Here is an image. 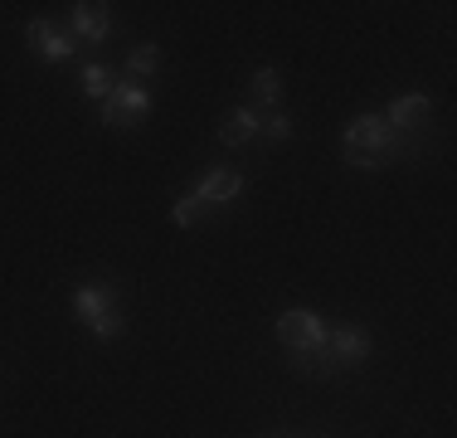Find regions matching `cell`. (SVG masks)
<instances>
[{
    "mask_svg": "<svg viewBox=\"0 0 457 438\" xmlns=\"http://www.w3.org/2000/svg\"><path fill=\"white\" fill-rule=\"evenodd\" d=\"M73 39L107 44L112 39V10L97 5V0H79V5H73Z\"/></svg>",
    "mask_w": 457,
    "mask_h": 438,
    "instance_id": "obj_9",
    "label": "cell"
},
{
    "mask_svg": "<svg viewBox=\"0 0 457 438\" xmlns=\"http://www.w3.org/2000/svg\"><path fill=\"white\" fill-rule=\"evenodd\" d=\"M379 117H385L395 131H404V137H419L423 122L433 117V97L428 93H404V97H395V103H389Z\"/></svg>",
    "mask_w": 457,
    "mask_h": 438,
    "instance_id": "obj_7",
    "label": "cell"
},
{
    "mask_svg": "<svg viewBox=\"0 0 457 438\" xmlns=\"http://www.w3.org/2000/svg\"><path fill=\"white\" fill-rule=\"evenodd\" d=\"M161 69V49H156V44H137V49L132 54H127V79H151V73H156Z\"/></svg>",
    "mask_w": 457,
    "mask_h": 438,
    "instance_id": "obj_14",
    "label": "cell"
},
{
    "mask_svg": "<svg viewBox=\"0 0 457 438\" xmlns=\"http://www.w3.org/2000/svg\"><path fill=\"white\" fill-rule=\"evenodd\" d=\"M151 113V93L132 79H117L112 97L103 103V127H137Z\"/></svg>",
    "mask_w": 457,
    "mask_h": 438,
    "instance_id": "obj_5",
    "label": "cell"
},
{
    "mask_svg": "<svg viewBox=\"0 0 457 438\" xmlns=\"http://www.w3.org/2000/svg\"><path fill=\"white\" fill-rule=\"evenodd\" d=\"M258 137H268V141H292V117L287 113H263V131Z\"/></svg>",
    "mask_w": 457,
    "mask_h": 438,
    "instance_id": "obj_15",
    "label": "cell"
},
{
    "mask_svg": "<svg viewBox=\"0 0 457 438\" xmlns=\"http://www.w3.org/2000/svg\"><path fill=\"white\" fill-rule=\"evenodd\" d=\"M248 93H253V113H278V103H282V73L278 69H258L253 83H248Z\"/></svg>",
    "mask_w": 457,
    "mask_h": 438,
    "instance_id": "obj_11",
    "label": "cell"
},
{
    "mask_svg": "<svg viewBox=\"0 0 457 438\" xmlns=\"http://www.w3.org/2000/svg\"><path fill=\"white\" fill-rule=\"evenodd\" d=\"M258 131H263V113H253V107H228L224 122H220V141L224 147H248Z\"/></svg>",
    "mask_w": 457,
    "mask_h": 438,
    "instance_id": "obj_10",
    "label": "cell"
},
{
    "mask_svg": "<svg viewBox=\"0 0 457 438\" xmlns=\"http://www.w3.org/2000/svg\"><path fill=\"white\" fill-rule=\"evenodd\" d=\"M278 341L292 350V356H317L326 346V322L307 307H292V312L278 316Z\"/></svg>",
    "mask_w": 457,
    "mask_h": 438,
    "instance_id": "obj_4",
    "label": "cell"
},
{
    "mask_svg": "<svg viewBox=\"0 0 457 438\" xmlns=\"http://www.w3.org/2000/svg\"><path fill=\"white\" fill-rule=\"evenodd\" d=\"M25 39H29V49H35L45 63H69L73 54H79V39H73V35H59L49 20H29V25H25Z\"/></svg>",
    "mask_w": 457,
    "mask_h": 438,
    "instance_id": "obj_6",
    "label": "cell"
},
{
    "mask_svg": "<svg viewBox=\"0 0 457 438\" xmlns=\"http://www.w3.org/2000/svg\"><path fill=\"white\" fill-rule=\"evenodd\" d=\"M195 195H200L210 210H224V205H234L238 195H244V175L228 171V166H214V171H204V181L195 185Z\"/></svg>",
    "mask_w": 457,
    "mask_h": 438,
    "instance_id": "obj_8",
    "label": "cell"
},
{
    "mask_svg": "<svg viewBox=\"0 0 457 438\" xmlns=\"http://www.w3.org/2000/svg\"><path fill=\"white\" fill-rule=\"evenodd\" d=\"M79 83H83V93H88L93 103H107V97H112V88H117V73L107 69V63H88Z\"/></svg>",
    "mask_w": 457,
    "mask_h": 438,
    "instance_id": "obj_12",
    "label": "cell"
},
{
    "mask_svg": "<svg viewBox=\"0 0 457 438\" xmlns=\"http://www.w3.org/2000/svg\"><path fill=\"white\" fill-rule=\"evenodd\" d=\"M365 360H370V332L351 322V326H326V346L317 356H297V370L331 380V375H345V370H361Z\"/></svg>",
    "mask_w": 457,
    "mask_h": 438,
    "instance_id": "obj_2",
    "label": "cell"
},
{
    "mask_svg": "<svg viewBox=\"0 0 457 438\" xmlns=\"http://www.w3.org/2000/svg\"><path fill=\"white\" fill-rule=\"evenodd\" d=\"M341 156L355 171H385L389 161H409L419 156V137L395 131L379 113H361L341 127Z\"/></svg>",
    "mask_w": 457,
    "mask_h": 438,
    "instance_id": "obj_1",
    "label": "cell"
},
{
    "mask_svg": "<svg viewBox=\"0 0 457 438\" xmlns=\"http://www.w3.org/2000/svg\"><path fill=\"white\" fill-rule=\"evenodd\" d=\"M204 215H210V205H204L195 190H190V195H180V200L170 205V224H176V229H195Z\"/></svg>",
    "mask_w": 457,
    "mask_h": 438,
    "instance_id": "obj_13",
    "label": "cell"
},
{
    "mask_svg": "<svg viewBox=\"0 0 457 438\" xmlns=\"http://www.w3.org/2000/svg\"><path fill=\"white\" fill-rule=\"evenodd\" d=\"M73 316L97 336V341H122L127 322H122V307H117V288L112 282H79L73 288Z\"/></svg>",
    "mask_w": 457,
    "mask_h": 438,
    "instance_id": "obj_3",
    "label": "cell"
}]
</instances>
